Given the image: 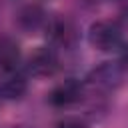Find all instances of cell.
Wrapping results in <instances>:
<instances>
[{
	"instance_id": "3",
	"label": "cell",
	"mask_w": 128,
	"mask_h": 128,
	"mask_svg": "<svg viewBox=\"0 0 128 128\" xmlns=\"http://www.w3.org/2000/svg\"><path fill=\"white\" fill-rule=\"evenodd\" d=\"M82 94H84L82 82H80L78 78H66V80L58 82V84L50 90L48 102H50L52 106H56V108H68V106L80 102Z\"/></svg>"
},
{
	"instance_id": "10",
	"label": "cell",
	"mask_w": 128,
	"mask_h": 128,
	"mask_svg": "<svg viewBox=\"0 0 128 128\" xmlns=\"http://www.w3.org/2000/svg\"><path fill=\"white\" fill-rule=\"evenodd\" d=\"M122 48H124V50H122V64L128 68V44H126V46H122Z\"/></svg>"
},
{
	"instance_id": "4",
	"label": "cell",
	"mask_w": 128,
	"mask_h": 128,
	"mask_svg": "<svg viewBox=\"0 0 128 128\" xmlns=\"http://www.w3.org/2000/svg\"><path fill=\"white\" fill-rule=\"evenodd\" d=\"M48 20L50 18L40 4H24L16 12V26L26 34H36L40 30H46Z\"/></svg>"
},
{
	"instance_id": "1",
	"label": "cell",
	"mask_w": 128,
	"mask_h": 128,
	"mask_svg": "<svg viewBox=\"0 0 128 128\" xmlns=\"http://www.w3.org/2000/svg\"><path fill=\"white\" fill-rule=\"evenodd\" d=\"M88 44L98 52H116L124 46V30L116 20H96L88 28Z\"/></svg>"
},
{
	"instance_id": "7",
	"label": "cell",
	"mask_w": 128,
	"mask_h": 128,
	"mask_svg": "<svg viewBox=\"0 0 128 128\" xmlns=\"http://www.w3.org/2000/svg\"><path fill=\"white\" fill-rule=\"evenodd\" d=\"M120 80H122V68L114 62H102L88 76V82L100 90H114L120 84Z\"/></svg>"
},
{
	"instance_id": "6",
	"label": "cell",
	"mask_w": 128,
	"mask_h": 128,
	"mask_svg": "<svg viewBox=\"0 0 128 128\" xmlns=\"http://www.w3.org/2000/svg\"><path fill=\"white\" fill-rule=\"evenodd\" d=\"M46 32L50 34L52 44L62 46V48H72L76 44V38H78L76 26L68 18H50L48 26H46Z\"/></svg>"
},
{
	"instance_id": "2",
	"label": "cell",
	"mask_w": 128,
	"mask_h": 128,
	"mask_svg": "<svg viewBox=\"0 0 128 128\" xmlns=\"http://www.w3.org/2000/svg\"><path fill=\"white\" fill-rule=\"evenodd\" d=\"M58 54L52 46H38L30 52L28 60H26V70L32 76L38 78H48L58 70Z\"/></svg>"
},
{
	"instance_id": "8",
	"label": "cell",
	"mask_w": 128,
	"mask_h": 128,
	"mask_svg": "<svg viewBox=\"0 0 128 128\" xmlns=\"http://www.w3.org/2000/svg\"><path fill=\"white\" fill-rule=\"evenodd\" d=\"M20 46L14 38L10 36H0V70L16 68L20 62Z\"/></svg>"
},
{
	"instance_id": "11",
	"label": "cell",
	"mask_w": 128,
	"mask_h": 128,
	"mask_svg": "<svg viewBox=\"0 0 128 128\" xmlns=\"http://www.w3.org/2000/svg\"><path fill=\"white\" fill-rule=\"evenodd\" d=\"M124 12H126V14H128V2H126V6H124Z\"/></svg>"
},
{
	"instance_id": "5",
	"label": "cell",
	"mask_w": 128,
	"mask_h": 128,
	"mask_svg": "<svg viewBox=\"0 0 128 128\" xmlns=\"http://www.w3.org/2000/svg\"><path fill=\"white\" fill-rule=\"evenodd\" d=\"M28 80L18 68L0 70V96L6 100H18L26 94Z\"/></svg>"
},
{
	"instance_id": "9",
	"label": "cell",
	"mask_w": 128,
	"mask_h": 128,
	"mask_svg": "<svg viewBox=\"0 0 128 128\" xmlns=\"http://www.w3.org/2000/svg\"><path fill=\"white\" fill-rule=\"evenodd\" d=\"M56 128H88V126H86L80 118H64V120L58 122Z\"/></svg>"
}]
</instances>
